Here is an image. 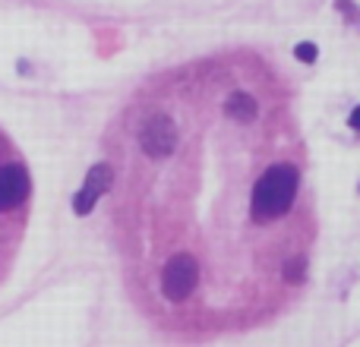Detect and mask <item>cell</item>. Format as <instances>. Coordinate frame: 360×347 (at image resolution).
Returning a JSON list of instances; mask_svg holds the SVG:
<instances>
[{
    "label": "cell",
    "instance_id": "cell-6",
    "mask_svg": "<svg viewBox=\"0 0 360 347\" xmlns=\"http://www.w3.org/2000/svg\"><path fill=\"white\" fill-rule=\"evenodd\" d=\"M294 57H297L300 63H316L319 60V48L313 41H297L294 44Z\"/></svg>",
    "mask_w": 360,
    "mask_h": 347
},
{
    "label": "cell",
    "instance_id": "cell-2",
    "mask_svg": "<svg viewBox=\"0 0 360 347\" xmlns=\"http://www.w3.org/2000/svg\"><path fill=\"white\" fill-rule=\"evenodd\" d=\"M136 143H139V152H143L149 162H165V158H171L180 145V130H177L174 117L165 111L149 114V117L143 120V126H139Z\"/></svg>",
    "mask_w": 360,
    "mask_h": 347
},
{
    "label": "cell",
    "instance_id": "cell-3",
    "mask_svg": "<svg viewBox=\"0 0 360 347\" xmlns=\"http://www.w3.org/2000/svg\"><path fill=\"white\" fill-rule=\"evenodd\" d=\"M114 186V168L108 162H95L82 177V186L73 192V215L86 218L95 211V205L101 202V196H108Z\"/></svg>",
    "mask_w": 360,
    "mask_h": 347
},
{
    "label": "cell",
    "instance_id": "cell-5",
    "mask_svg": "<svg viewBox=\"0 0 360 347\" xmlns=\"http://www.w3.org/2000/svg\"><path fill=\"white\" fill-rule=\"evenodd\" d=\"M221 111H224V117L234 120V124L250 126L259 120V101H256V95L247 92V89H234V92L224 98Z\"/></svg>",
    "mask_w": 360,
    "mask_h": 347
},
{
    "label": "cell",
    "instance_id": "cell-4",
    "mask_svg": "<svg viewBox=\"0 0 360 347\" xmlns=\"http://www.w3.org/2000/svg\"><path fill=\"white\" fill-rule=\"evenodd\" d=\"M32 196V174L22 162L0 164V215L25 205Z\"/></svg>",
    "mask_w": 360,
    "mask_h": 347
},
{
    "label": "cell",
    "instance_id": "cell-8",
    "mask_svg": "<svg viewBox=\"0 0 360 347\" xmlns=\"http://www.w3.org/2000/svg\"><path fill=\"white\" fill-rule=\"evenodd\" d=\"M348 126H351V130H354V133H360V105H357L354 111L348 114Z\"/></svg>",
    "mask_w": 360,
    "mask_h": 347
},
{
    "label": "cell",
    "instance_id": "cell-1",
    "mask_svg": "<svg viewBox=\"0 0 360 347\" xmlns=\"http://www.w3.org/2000/svg\"><path fill=\"white\" fill-rule=\"evenodd\" d=\"M300 196V168L294 162H272L253 180L250 190V221L266 228L291 215Z\"/></svg>",
    "mask_w": 360,
    "mask_h": 347
},
{
    "label": "cell",
    "instance_id": "cell-7",
    "mask_svg": "<svg viewBox=\"0 0 360 347\" xmlns=\"http://www.w3.org/2000/svg\"><path fill=\"white\" fill-rule=\"evenodd\" d=\"M335 10L338 13H345V19H348V22H357V4L354 0H335Z\"/></svg>",
    "mask_w": 360,
    "mask_h": 347
}]
</instances>
